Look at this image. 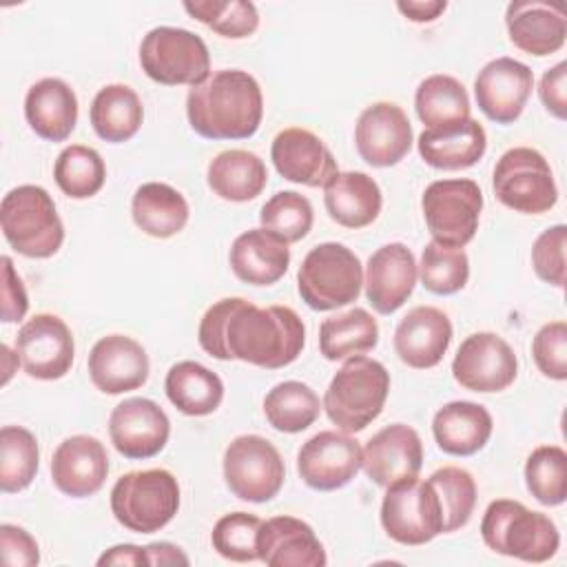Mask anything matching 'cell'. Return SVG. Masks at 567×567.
Segmentation results:
<instances>
[{"label": "cell", "instance_id": "1", "mask_svg": "<svg viewBox=\"0 0 567 567\" xmlns=\"http://www.w3.org/2000/svg\"><path fill=\"white\" fill-rule=\"evenodd\" d=\"M197 341L219 361H244L266 370L290 365L306 346L301 317L288 306L259 308L241 297L215 301L202 317Z\"/></svg>", "mask_w": 567, "mask_h": 567}, {"label": "cell", "instance_id": "2", "mask_svg": "<svg viewBox=\"0 0 567 567\" xmlns=\"http://www.w3.org/2000/svg\"><path fill=\"white\" fill-rule=\"evenodd\" d=\"M190 128L206 140H248L264 117L259 82L241 69H219L186 95Z\"/></svg>", "mask_w": 567, "mask_h": 567}, {"label": "cell", "instance_id": "3", "mask_svg": "<svg viewBox=\"0 0 567 567\" xmlns=\"http://www.w3.org/2000/svg\"><path fill=\"white\" fill-rule=\"evenodd\" d=\"M390 392V372L377 359L357 354L332 377L321 408L328 419L346 434L365 430L385 405Z\"/></svg>", "mask_w": 567, "mask_h": 567}, {"label": "cell", "instance_id": "4", "mask_svg": "<svg viewBox=\"0 0 567 567\" xmlns=\"http://www.w3.org/2000/svg\"><path fill=\"white\" fill-rule=\"evenodd\" d=\"M483 543L503 556L525 563H545L560 547L554 520L543 512H532L518 501H492L481 520Z\"/></svg>", "mask_w": 567, "mask_h": 567}, {"label": "cell", "instance_id": "5", "mask_svg": "<svg viewBox=\"0 0 567 567\" xmlns=\"http://www.w3.org/2000/svg\"><path fill=\"white\" fill-rule=\"evenodd\" d=\"M0 228L7 244L22 257H53L64 241V226L53 197L35 184L11 188L0 204Z\"/></svg>", "mask_w": 567, "mask_h": 567}, {"label": "cell", "instance_id": "6", "mask_svg": "<svg viewBox=\"0 0 567 567\" xmlns=\"http://www.w3.org/2000/svg\"><path fill=\"white\" fill-rule=\"evenodd\" d=\"M179 509V483L162 467L120 476L111 489L115 520L135 534H153L166 527Z\"/></svg>", "mask_w": 567, "mask_h": 567}, {"label": "cell", "instance_id": "7", "mask_svg": "<svg viewBox=\"0 0 567 567\" xmlns=\"http://www.w3.org/2000/svg\"><path fill=\"white\" fill-rule=\"evenodd\" d=\"M363 268L359 257L343 244L323 241L310 248L297 272L301 301L317 310H337L359 299Z\"/></svg>", "mask_w": 567, "mask_h": 567}, {"label": "cell", "instance_id": "8", "mask_svg": "<svg viewBox=\"0 0 567 567\" xmlns=\"http://www.w3.org/2000/svg\"><path fill=\"white\" fill-rule=\"evenodd\" d=\"M142 71L164 86H197L210 75V53L206 42L179 27H155L140 44Z\"/></svg>", "mask_w": 567, "mask_h": 567}, {"label": "cell", "instance_id": "9", "mask_svg": "<svg viewBox=\"0 0 567 567\" xmlns=\"http://www.w3.org/2000/svg\"><path fill=\"white\" fill-rule=\"evenodd\" d=\"M492 188L503 206L523 215H543L558 202L549 162L529 146H514L498 157Z\"/></svg>", "mask_w": 567, "mask_h": 567}, {"label": "cell", "instance_id": "10", "mask_svg": "<svg viewBox=\"0 0 567 567\" xmlns=\"http://www.w3.org/2000/svg\"><path fill=\"white\" fill-rule=\"evenodd\" d=\"M421 208L432 241L447 248H463L478 230L483 193L467 177L436 179L425 188Z\"/></svg>", "mask_w": 567, "mask_h": 567}, {"label": "cell", "instance_id": "11", "mask_svg": "<svg viewBox=\"0 0 567 567\" xmlns=\"http://www.w3.org/2000/svg\"><path fill=\"white\" fill-rule=\"evenodd\" d=\"M381 525L394 543L408 547L425 545L443 534V514L434 487L416 476L388 485L381 501Z\"/></svg>", "mask_w": 567, "mask_h": 567}, {"label": "cell", "instance_id": "12", "mask_svg": "<svg viewBox=\"0 0 567 567\" xmlns=\"http://www.w3.org/2000/svg\"><path fill=\"white\" fill-rule=\"evenodd\" d=\"M226 487L241 501L266 503L279 494L286 465L279 450L259 434L233 439L224 452Z\"/></svg>", "mask_w": 567, "mask_h": 567}, {"label": "cell", "instance_id": "13", "mask_svg": "<svg viewBox=\"0 0 567 567\" xmlns=\"http://www.w3.org/2000/svg\"><path fill=\"white\" fill-rule=\"evenodd\" d=\"M452 374L472 392H503L518 374V359L512 346L496 332H474L458 346Z\"/></svg>", "mask_w": 567, "mask_h": 567}, {"label": "cell", "instance_id": "14", "mask_svg": "<svg viewBox=\"0 0 567 567\" xmlns=\"http://www.w3.org/2000/svg\"><path fill=\"white\" fill-rule=\"evenodd\" d=\"M13 350L20 357L22 370L40 381L62 379L71 370L75 357L69 326L58 315L49 312H40L22 323Z\"/></svg>", "mask_w": 567, "mask_h": 567}, {"label": "cell", "instance_id": "15", "mask_svg": "<svg viewBox=\"0 0 567 567\" xmlns=\"http://www.w3.org/2000/svg\"><path fill=\"white\" fill-rule=\"evenodd\" d=\"M363 463V447L346 432L323 430L310 436L297 454L301 481L317 492H334L348 485Z\"/></svg>", "mask_w": 567, "mask_h": 567}, {"label": "cell", "instance_id": "16", "mask_svg": "<svg viewBox=\"0 0 567 567\" xmlns=\"http://www.w3.org/2000/svg\"><path fill=\"white\" fill-rule=\"evenodd\" d=\"M109 436L124 458L144 461L166 447L171 421L155 401L131 396L113 408L109 416Z\"/></svg>", "mask_w": 567, "mask_h": 567}, {"label": "cell", "instance_id": "17", "mask_svg": "<svg viewBox=\"0 0 567 567\" xmlns=\"http://www.w3.org/2000/svg\"><path fill=\"white\" fill-rule=\"evenodd\" d=\"M534 89V73L514 58L489 60L474 80V97L483 115L496 124H514Z\"/></svg>", "mask_w": 567, "mask_h": 567}, {"label": "cell", "instance_id": "18", "mask_svg": "<svg viewBox=\"0 0 567 567\" xmlns=\"http://www.w3.org/2000/svg\"><path fill=\"white\" fill-rule=\"evenodd\" d=\"M354 144L365 164L374 168L394 166L412 148V124L394 102H374L357 120Z\"/></svg>", "mask_w": 567, "mask_h": 567}, {"label": "cell", "instance_id": "19", "mask_svg": "<svg viewBox=\"0 0 567 567\" xmlns=\"http://www.w3.org/2000/svg\"><path fill=\"white\" fill-rule=\"evenodd\" d=\"M270 159L277 173L308 188H323L337 173V159L319 135L308 128L290 126L275 135Z\"/></svg>", "mask_w": 567, "mask_h": 567}, {"label": "cell", "instance_id": "20", "mask_svg": "<svg viewBox=\"0 0 567 567\" xmlns=\"http://www.w3.org/2000/svg\"><path fill=\"white\" fill-rule=\"evenodd\" d=\"M148 354L133 337L106 334L89 352L91 383L104 394H124L146 383Z\"/></svg>", "mask_w": 567, "mask_h": 567}, {"label": "cell", "instance_id": "21", "mask_svg": "<svg viewBox=\"0 0 567 567\" xmlns=\"http://www.w3.org/2000/svg\"><path fill=\"white\" fill-rule=\"evenodd\" d=\"M419 266L412 250L392 241L377 248L365 264V297L379 315L396 312L414 292Z\"/></svg>", "mask_w": 567, "mask_h": 567}, {"label": "cell", "instance_id": "22", "mask_svg": "<svg viewBox=\"0 0 567 567\" xmlns=\"http://www.w3.org/2000/svg\"><path fill=\"white\" fill-rule=\"evenodd\" d=\"M109 474V456L100 439L73 434L64 439L51 456L53 485L71 496L86 498L102 489Z\"/></svg>", "mask_w": 567, "mask_h": 567}, {"label": "cell", "instance_id": "23", "mask_svg": "<svg viewBox=\"0 0 567 567\" xmlns=\"http://www.w3.org/2000/svg\"><path fill=\"white\" fill-rule=\"evenodd\" d=\"M423 465V443L414 427L392 423L379 430L363 447V472L370 481L388 487L403 478L419 476Z\"/></svg>", "mask_w": 567, "mask_h": 567}, {"label": "cell", "instance_id": "24", "mask_svg": "<svg viewBox=\"0 0 567 567\" xmlns=\"http://www.w3.org/2000/svg\"><path fill=\"white\" fill-rule=\"evenodd\" d=\"M452 341L450 317L434 306H416L399 321L394 330L396 357L414 368L427 370L443 361Z\"/></svg>", "mask_w": 567, "mask_h": 567}, {"label": "cell", "instance_id": "25", "mask_svg": "<svg viewBox=\"0 0 567 567\" xmlns=\"http://www.w3.org/2000/svg\"><path fill=\"white\" fill-rule=\"evenodd\" d=\"M259 560L268 567H323L326 549L315 529L295 516H272L257 536Z\"/></svg>", "mask_w": 567, "mask_h": 567}, {"label": "cell", "instance_id": "26", "mask_svg": "<svg viewBox=\"0 0 567 567\" xmlns=\"http://www.w3.org/2000/svg\"><path fill=\"white\" fill-rule=\"evenodd\" d=\"M505 27L512 44L536 58L560 51L567 38L565 11L538 0L509 2L505 11Z\"/></svg>", "mask_w": 567, "mask_h": 567}, {"label": "cell", "instance_id": "27", "mask_svg": "<svg viewBox=\"0 0 567 567\" xmlns=\"http://www.w3.org/2000/svg\"><path fill=\"white\" fill-rule=\"evenodd\" d=\"M228 261L239 281L250 286H272L290 266V248L270 230L250 228L233 241Z\"/></svg>", "mask_w": 567, "mask_h": 567}, {"label": "cell", "instance_id": "28", "mask_svg": "<svg viewBox=\"0 0 567 567\" xmlns=\"http://www.w3.org/2000/svg\"><path fill=\"white\" fill-rule=\"evenodd\" d=\"M24 117L38 137L64 142L78 124V97L64 80L42 78L27 91Z\"/></svg>", "mask_w": 567, "mask_h": 567}, {"label": "cell", "instance_id": "29", "mask_svg": "<svg viewBox=\"0 0 567 567\" xmlns=\"http://www.w3.org/2000/svg\"><path fill=\"white\" fill-rule=\"evenodd\" d=\"M421 159L439 171H463L474 166L487 151L485 128L474 120L425 128L416 142Z\"/></svg>", "mask_w": 567, "mask_h": 567}, {"label": "cell", "instance_id": "30", "mask_svg": "<svg viewBox=\"0 0 567 567\" xmlns=\"http://www.w3.org/2000/svg\"><path fill=\"white\" fill-rule=\"evenodd\" d=\"M323 204L328 217L343 228L370 226L383 206L379 184L361 171H339L323 186Z\"/></svg>", "mask_w": 567, "mask_h": 567}, {"label": "cell", "instance_id": "31", "mask_svg": "<svg viewBox=\"0 0 567 567\" xmlns=\"http://www.w3.org/2000/svg\"><path fill=\"white\" fill-rule=\"evenodd\" d=\"M494 430L492 414L474 401H450L432 419L436 445L452 456H472L481 452Z\"/></svg>", "mask_w": 567, "mask_h": 567}, {"label": "cell", "instance_id": "32", "mask_svg": "<svg viewBox=\"0 0 567 567\" xmlns=\"http://www.w3.org/2000/svg\"><path fill=\"white\" fill-rule=\"evenodd\" d=\"M131 215L142 233L168 239L184 230L190 208L177 188L162 182H146L133 193Z\"/></svg>", "mask_w": 567, "mask_h": 567}, {"label": "cell", "instance_id": "33", "mask_svg": "<svg viewBox=\"0 0 567 567\" xmlns=\"http://www.w3.org/2000/svg\"><path fill=\"white\" fill-rule=\"evenodd\" d=\"M208 188L226 202H250L268 184V171L259 155L230 148L217 153L206 171Z\"/></svg>", "mask_w": 567, "mask_h": 567}, {"label": "cell", "instance_id": "34", "mask_svg": "<svg viewBox=\"0 0 567 567\" xmlns=\"http://www.w3.org/2000/svg\"><path fill=\"white\" fill-rule=\"evenodd\" d=\"M89 117L100 140L122 144L137 135L144 122V106L131 86L106 84L95 93Z\"/></svg>", "mask_w": 567, "mask_h": 567}, {"label": "cell", "instance_id": "35", "mask_svg": "<svg viewBox=\"0 0 567 567\" xmlns=\"http://www.w3.org/2000/svg\"><path fill=\"white\" fill-rule=\"evenodd\" d=\"M168 401L186 416L213 414L224 401L221 379L197 361H179L166 372Z\"/></svg>", "mask_w": 567, "mask_h": 567}, {"label": "cell", "instance_id": "36", "mask_svg": "<svg viewBox=\"0 0 567 567\" xmlns=\"http://www.w3.org/2000/svg\"><path fill=\"white\" fill-rule=\"evenodd\" d=\"M377 343L379 326L365 308H350L323 319L319 326V352L328 361H343L370 352Z\"/></svg>", "mask_w": 567, "mask_h": 567}, {"label": "cell", "instance_id": "37", "mask_svg": "<svg viewBox=\"0 0 567 567\" xmlns=\"http://www.w3.org/2000/svg\"><path fill=\"white\" fill-rule=\"evenodd\" d=\"M414 109L425 128L452 126L470 120V97L465 86L452 75H430L414 93Z\"/></svg>", "mask_w": 567, "mask_h": 567}, {"label": "cell", "instance_id": "38", "mask_svg": "<svg viewBox=\"0 0 567 567\" xmlns=\"http://www.w3.org/2000/svg\"><path fill=\"white\" fill-rule=\"evenodd\" d=\"M321 412L317 392L301 381H281L264 396L266 421L284 434L308 430Z\"/></svg>", "mask_w": 567, "mask_h": 567}, {"label": "cell", "instance_id": "39", "mask_svg": "<svg viewBox=\"0 0 567 567\" xmlns=\"http://www.w3.org/2000/svg\"><path fill=\"white\" fill-rule=\"evenodd\" d=\"M53 179L66 197L89 199L102 190L106 182V164L95 148L71 144L60 151L53 164Z\"/></svg>", "mask_w": 567, "mask_h": 567}, {"label": "cell", "instance_id": "40", "mask_svg": "<svg viewBox=\"0 0 567 567\" xmlns=\"http://www.w3.org/2000/svg\"><path fill=\"white\" fill-rule=\"evenodd\" d=\"M40 465V450L33 432L22 425L0 430V489L16 494L27 489Z\"/></svg>", "mask_w": 567, "mask_h": 567}, {"label": "cell", "instance_id": "41", "mask_svg": "<svg viewBox=\"0 0 567 567\" xmlns=\"http://www.w3.org/2000/svg\"><path fill=\"white\" fill-rule=\"evenodd\" d=\"M427 483L434 487L441 503L443 534L465 527L476 505V483L472 474L463 467L445 465L432 472Z\"/></svg>", "mask_w": 567, "mask_h": 567}, {"label": "cell", "instance_id": "42", "mask_svg": "<svg viewBox=\"0 0 567 567\" xmlns=\"http://www.w3.org/2000/svg\"><path fill=\"white\" fill-rule=\"evenodd\" d=\"M525 485L540 505H563L567 498V452L560 445L536 447L525 463Z\"/></svg>", "mask_w": 567, "mask_h": 567}, {"label": "cell", "instance_id": "43", "mask_svg": "<svg viewBox=\"0 0 567 567\" xmlns=\"http://www.w3.org/2000/svg\"><path fill=\"white\" fill-rule=\"evenodd\" d=\"M184 9L190 18L230 40L248 38L259 27L257 7L246 0H195L184 2Z\"/></svg>", "mask_w": 567, "mask_h": 567}, {"label": "cell", "instance_id": "44", "mask_svg": "<svg viewBox=\"0 0 567 567\" xmlns=\"http://www.w3.org/2000/svg\"><path fill=\"white\" fill-rule=\"evenodd\" d=\"M419 277L425 290L434 295H454L470 279V259L463 248H447L436 241L425 244L421 252Z\"/></svg>", "mask_w": 567, "mask_h": 567}, {"label": "cell", "instance_id": "45", "mask_svg": "<svg viewBox=\"0 0 567 567\" xmlns=\"http://www.w3.org/2000/svg\"><path fill=\"white\" fill-rule=\"evenodd\" d=\"M259 221H261V228L270 230L286 244H292V241H301L310 233L315 213H312V204L301 193L279 190L261 206Z\"/></svg>", "mask_w": 567, "mask_h": 567}, {"label": "cell", "instance_id": "46", "mask_svg": "<svg viewBox=\"0 0 567 567\" xmlns=\"http://www.w3.org/2000/svg\"><path fill=\"white\" fill-rule=\"evenodd\" d=\"M261 518L248 512H233L224 514L213 532H210V543L213 549L233 563H252L259 560L257 551V536L261 527Z\"/></svg>", "mask_w": 567, "mask_h": 567}, {"label": "cell", "instance_id": "47", "mask_svg": "<svg viewBox=\"0 0 567 567\" xmlns=\"http://www.w3.org/2000/svg\"><path fill=\"white\" fill-rule=\"evenodd\" d=\"M565 246H567V226L556 224L543 230L532 246V266L538 279L549 286H565Z\"/></svg>", "mask_w": 567, "mask_h": 567}, {"label": "cell", "instance_id": "48", "mask_svg": "<svg viewBox=\"0 0 567 567\" xmlns=\"http://www.w3.org/2000/svg\"><path fill=\"white\" fill-rule=\"evenodd\" d=\"M532 357L536 368L554 381L567 379V323H545L532 341Z\"/></svg>", "mask_w": 567, "mask_h": 567}, {"label": "cell", "instance_id": "49", "mask_svg": "<svg viewBox=\"0 0 567 567\" xmlns=\"http://www.w3.org/2000/svg\"><path fill=\"white\" fill-rule=\"evenodd\" d=\"M0 549L7 567H33L40 563V547L35 538L20 525H0Z\"/></svg>", "mask_w": 567, "mask_h": 567}, {"label": "cell", "instance_id": "50", "mask_svg": "<svg viewBox=\"0 0 567 567\" xmlns=\"http://www.w3.org/2000/svg\"><path fill=\"white\" fill-rule=\"evenodd\" d=\"M2 321L4 323H16L22 321L27 310H29V297L24 290V284L20 275L13 268L11 257H2Z\"/></svg>", "mask_w": 567, "mask_h": 567}, {"label": "cell", "instance_id": "51", "mask_svg": "<svg viewBox=\"0 0 567 567\" xmlns=\"http://www.w3.org/2000/svg\"><path fill=\"white\" fill-rule=\"evenodd\" d=\"M567 62H558L556 66L547 69L538 84V97L547 113H551L556 120L567 117Z\"/></svg>", "mask_w": 567, "mask_h": 567}, {"label": "cell", "instance_id": "52", "mask_svg": "<svg viewBox=\"0 0 567 567\" xmlns=\"http://www.w3.org/2000/svg\"><path fill=\"white\" fill-rule=\"evenodd\" d=\"M396 9L412 22H434L445 9H447V2L445 0H401L396 2Z\"/></svg>", "mask_w": 567, "mask_h": 567}, {"label": "cell", "instance_id": "53", "mask_svg": "<svg viewBox=\"0 0 567 567\" xmlns=\"http://www.w3.org/2000/svg\"><path fill=\"white\" fill-rule=\"evenodd\" d=\"M97 565L100 567H104V565H148V560H146L144 547L133 545V543H122V545L106 549L97 558Z\"/></svg>", "mask_w": 567, "mask_h": 567}, {"label": "cell", "instance_id": "54", "mask_svg": "<svg viewBox=\"0 0 567 567\" xmlns=\"http://www.w3.org/2000/svg\"><path fill=\"white\" fill-rule=\"evenodd\" d=\"M146 551V560L151 567L157 565H188V556L182 551V547L168 543V540H157V543H148L144 547Z\"/></svg>", "mask_w": 567, "mask_h": 567}]
</instances>
